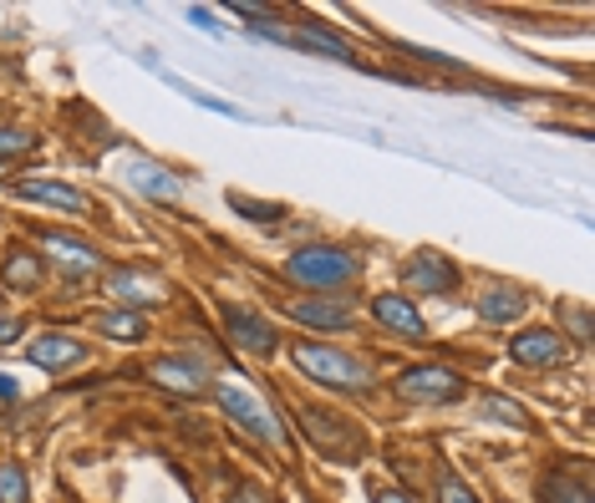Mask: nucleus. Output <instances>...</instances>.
Instances as JSON below:
<instances>
[{
    "label": "nucleus",
    "instance_id": "6",
    "mask_svg": "<svg viewBox=\"0 0 595 503\" xmlns=\"http://www.w3.org/2000/svg\"><path fill=\"white\" fill-rule=\"evenodd\" d=\"M148 376L158 386H168V392H179V397H194V392H204L209 371L204 361H194V356H164V361H153Z\"/></svg>",
    "mask_w": 595,
    "mask_h": 503
},
{
    "label": "nucleus",
    "instance_id": "12",
    "mask_svg": "<svg viewBox=\"0 0 595 503\" xmlns=\"http://www.w3.org/2000/svg\"><path fill=\"white\" fill-rule=\"evenodd\" d=\"M372 315H377V321H382L388 331L407 336V340H423V336H428L423 315L413 311V300H402V296H377V300H372Z\"/></svg>",
    "mask_w": 595,
    "mask_h": 503
},
{
    "label": "nucleus",
    "instance_id": "21",
    "mask_svg": "<svg viewBox=\"0 0 595 503\" xmlns=\"http://www.w3.org/2000/svg\"><path fill=\"white\" fill-rule=\"evenodd\" d=\"M0 503H31V483L21 463H0Z\"/></svg>",
    "mask_w": 595,
    "mask_h": 503
},
{
    "label": "nucleus",
    "instance_id": "4",
    "mask_svg": "<svg viewBox=\"0 0 595 503\" xmlns=\"http://www.w3.org/2000/svg\"><path fill=\"white\" fill-rule=\"evenodd\" d=\"M397 392L413 402H459L463 397V376L448 367H413L397 376Z\"/></svg>",
    "mask_w": 595,
    "mask_h": 503
},
{
    "label": "nucleus",
    "instance_id": "25",
    "mask_svg": "<svg viewBox=\"0 0 595 503\" xmlns=\"http://www.w3.org/2000/svg\"><path fill=\"white\" fill-rule=\"evenodd\" d=\"M36 148V137L21 133V128H0V158H15V153Z\"/></svg>",
    "mask_w": 595,
    "mask_h": 503
},
{
    "label": "nucleus",
    "instance_id": "1",
    "mask_svg": "<svg viewBox=\"0 0 595 503\" xmlns=\"http://www.w3.org/2000/svg\"><path fill=\"white\" fill-rule=\"evenodd\" d=\"M290 361H296L306 376H316L321 386H342V392L372 386V367H367L361 356L336 351V346H290Z\"/></svg>",
    "mask_w": 595,
    "mask_h": 503
},
{
    "label": "nucleus",
    "instance_id": "29",
    "mask_svg": "<svg viewBox=\"0 0 595 503\" xmlns=\"http://www.w3.org/2000/svg\"><path fill=\"white\" fill-rule=\"evenodd\" d=\"M235 503H265V493H260V489H250V483H245V489L235 493Z\"/></svg>",
    "mask_w": 595,
    "mask_h": 503
},
{
    "label": "nucleus",
    "instance_id": "7",
    "mask_svg": "<svg viewBox=\"0 0 595 503\" xmlns=\"http://www.w3.org/2000/svg\"><path fill=\"white\" fill-rule=\"evenodd\" d=\"M224 331H229L235 346H245V351H254V356L275 351V331H270V321H260V315L245 311V306H224Z\"/></svg>",
    "mask_w": 595,
    "mask_h": 503
},
{
    "label": "nucleus",
    "instance_id": "19",
    "mask_svg": "<svg viewBox=\"0 0 595 503\" xmlns=\"http://www.w3.org/2000/svg\"><path fill=\"white\" fill-rule=\"evenodd\" d=\"M97 331L112 340H143L148 336V321H143V311H112L97 321Z\"/></svg>",
    "mask_w": 595,
    "mask_h": 503
},
{
    "label": "nucleus",
    "instance_id": "28",
    "mask_svg": "<svg viewBox=\"0 0 595 503\" xmlns=\"http://www.w3.org/2000/svg\"><path fill=\"white\" fill-rule=\"evenodd\" d=\"M570 321H575V336H581V340H591V315H585V311H575V315H570Z\"/></svg>",
    "mask_w": 595,
    "mask_h": 503
},
{
    "label": "nucleus",
    "instance_id": "10",
    "mask_svg": "<svg viewBox=\"0 0 595 503\" xmlns=\"http://www.w3.org/2000/svg\"><path fill=\"white\" fill-rule=\"evenodd\" d=\"M26 356L41 371H67V367H82V361H87V351H82L72 336H36L26 346Z\"/></svg>",
    "mask_w": 595,
    "mask_h": 503
},
{
    "label": "nucleus",
    "instance_id": "22",
    "mask_svg": "<svg viewBox=\"0 0 595 503\" xmlns=\"http://www.w3.org/2000/svg\"><path fill=\"white\" fill-rule=\"evenodd\" d=\"M484 417H499V422H509V428H529V412L524 407H514V402L504 397H484V407H478Z\"/></svg>",
    "mask_w": 595,
    "mask_h": 503
},
{
    "label": "nucleus",
    "instance_id": "9",
    "mask_svg": "<svg viewBox=\"0 0 595 503\" xmlns=\"http://www.w3.org/2000/svg\"><path fill=\"white\" fill-rule=\"evenodd\" d=\"M15 193H21V199H31V204L67 208V214H82V208H87V193L72 189V183H61V178H21V183H15Z\"/></svg>",
    "mask_w": 595,
    "mask_h": 503
},
{
    "label": "nucleus",
    "instance_id": "2",
    "mask_svg": "<svg viewBox=\"0 0 595 503\" xmlns=\"http://www.w3.org/2000/svg\"><path fill=\"white\" fill-rule=\"evenodd\" d=\"M357 275V260L336 244H311V250H296L285 260V280L296 285H311V290H336Z\"/></svg>",
    "mask_w": 595,
    "mask_h": 503
},
{
    "label": "nucleus",
    "instance_id": "13",
    "mask_svg": "<svg viewBox=\"0 0 595 503\" xmlns=\"http://www.w3.org/2000/svg\"><path fill=\"white\" fill-rule=\"evenodd\" d=\"M112 296L128 300V306H153V300L168 296V285L143 275V270H118V275H112Z\"/></svg>",
    "mask_w": 595,
    "mask_h": 503
},
{
    "label": "nucleus",
    "instance_id": "15",
    "mask_svg": "<svg viewBox=\"0 0 595 503\" xmlns=\"http://www.w3.org/2000/svg\"><path fill=\"white\" fill-rule=\"evenodd\" d=\"M41 244L51 254H57L67 270H76V275H92V270L103 265V254L92 250V244H82V239H67V235H41Z\"/></svg>",
    "mask_w": 595,
    "mask_h": 503
},
{
    "label": "nucleus",
    "instance_id": "8",
    "mask_svg": "<svg viewBox=\"0 0 595 503\" xmlns=\"http://www.w3.org/2000/svg\"><path fill=\"white\" fill-rule=\"evenodd\" d=\"M402 280L413 285V290H428V296H448L453 285H459V270L448 265L443 254H413V265L402 270Z\"/></svg>",
    "mask_w": 595,
    "mask_h": 503
},
{
    "label": "nucleus",
    "instance_id": "24",
    "mask_svg": "<svg viewBox=\"0 0 595 503\" xmlns=\"http://www.w3.org/2000/svg\"><path fill=\"white\" fill-rule=\"evenodd\" d=\"M438 503H478V499L468 493V483H463L459 474H443V483H438Z\"/></svg>",
    "mask_w": 595,
    "mask_h": 503
},
{
    "label": "nucleus",
    "instance_id": "16",
    "mask_svg": "<svg viewBox=\"0 0 595 503\" xmlns=\"http://www.w3.org/2000/svg\"><path fill=\"white\" fill-rule=\"evenodd\" d=\"M290 46H300V51H316V57H331V61H357V51L342 41V36H331V31H316V26H300L285 36Z\"/></svg>",
    "mask_w": 595,
    "mask_h": 503
},
{
    "label": "nucleus",
    "instance_id": "26",
    "mask_svg": "<svg viewBox=\"0 0 595 503\" xmlns=\"http://www.w3.org/2000/svg\"><path fill=\"white\" fill-rule=\"evenodd\" d=\"M189 21H194L199 31H219V21H214V15H209L204 5H194V11H189Z\"/></svg>",
    "mask_w": 595,
    "mask_h": 503
},
{
    "label": "nucleus",
    "instance_id": "5",
    "mask_svg": "<svg viewBox=\"0 0 595 503\" xmlns=\"http://www.w3.org/2000/svg\"><path fill=\"white\" fill-rule=\"evenodd\" d=\"M509 356L520 361V367H560L566 361V336H555V331H520V336L509 340Z\"/></svg>",
    "mask_w": 595,
    "mask_h": 503
},
{
    "label": "nucleus",
    "instance_id": "18",
    "mask_svg": "<svg viewBox=\"0 0 595 503\" xmlns=\"http://www.w3.org/2000/svg\"><path fill=\"white\" fill-rule=\"evenodd\" d=\"M539 493H545V503H591L585 474H550Z\"/></svg>",
    "mask_w": 595,
    "mask_h": 503
},
{
    "label": "nucleus",
    "instance_id": "27",
    "mask_svg": "<svg viewBox=\"0 0 595 503\" xmlns=\"http://www.w3.org/2000/svg\"><path fill=\"white\" fill-rule=\"evenodd\" d=\"M372 503H413V499H407V493H397V489H377Z\"/></svg>",
    "mask_w": 595,
    "mask_h": 503
},
{
    "label": "nucleus",
    "instance_id": "3",
    "mask_svg": "<svg viewBox=\"0 0 595 503\" xmlns=\"http://www.w3.org/2000/svg\"><path fill=\"white\" fill-rule=\"evenodd\" d=\"M214 397H219V407L235 417V422L250 432V438H260V443H275V447L285 443V428L250 397V386H245V382H219V386H214Z\"/></svg>",
    "mask_w": 595,
    "mask_h": 503
},
{
    "label": "nucleus",
    "instance_id": "31",
    "mask_svg": "<svg viewBox=\"0 0 595 503\" xmlns=\"http://www.w3.org/2000/svg\"><path fill=\"white\" fill-rule=\"evenodd\" d=\"M21 336V321H0V346H5V340H15Z\"/></svg>",
    "mask_w": 595,
    "mask_h": 503
},
{
    "label": "nucleus",
    "instance_id": "23",
    "mask_svg": "<svg viewBox=\"0 0 595 503\" xmlns=\"http://www.w3.org/2000/svg\"><path fill=\"white\" fill-rule=\"evenodd\" d=\"M229 208H235V214H245V219H260V224L281 219V208H275V204H254V199H239V193H229Z\"/></svg>",
    "mask_w": 595,
    "mask_h": 503
},
{
    "label": "nucleus",
    "instance_id": "30",
    "mask_svg": "<svg viewBox=\"0 0 595 503\" xmlns=\"http://www.w3.org/2000/svg\"><path fill=\"white\" fill-rule=\"evenodd\" d=\"M15 397H21V386H15L11 376H0V402H15Z\"/></svg>",
    "mask_w": 595,
    "mask_h": 503
},
{
    "label": "nucleus",
    "instance_id": "20",
    "mask_svg": "<svg viewBox=\"0 0 595 503\" xmlns=\"http://www.w3.org/2000/svg\"><path fill=\"white\" fill-rule=\"evenodd\" d=\"M5 280L15 285V290H31V285L41 280V260L26 250H11V260H5Z\"/></svg>",
    "mask_w": 595,
    "mask_h": 503
},
{
    "label": "nucleus",
    "instance_id": "11",
    "mask_svg": "<svg viewBox=\"0 0 595 503\" xmlns=\"http://www.w3.org/2000/svg\"><path fill=\"white\" fill-rule=\"evenodd\" d=\"M290 315H296L300 326H316V331H346L352 326V306H342V300H290Z\"/></svg>",
    "mask_w": 595,
    "mask_h": 503
},
{
    "label": "nucleus",
    "instance_id": "17",
    "mask_svg": "<svg viewBox=\"0 0 595 503\" xmlns=\"http://www.w3.org/2000/svg\"><path fill=\"white\" fill-rule=\"evenodd\" d=\"M128 183L148 199H179V183L168 168H153V164H128Z\"/></svg>",
    "mask_w": 595,
    "mask_h": 503
},
{
    "label": "nucleus",
    "instance_id": "14",
    "mask_svg": "<svg viewBox=\"0 0 595 503\" xmlns=\"http://www.w3.org/2000/svg\"><path fill=\"white\" fill-rule=\"evenodd\" d=\"M524 290L520 285H489V290H478V315L484 321H514V315H524Z\"/></svg>",
    "mask_w": 595,
    "mask_h": 503
}]
</instances>
